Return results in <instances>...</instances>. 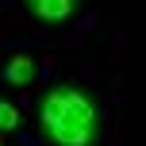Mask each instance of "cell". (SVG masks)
Here are the masks:
<instances>
[{
  "instance_id": "1",
  "label": "cell",
  "mask_w": 146,
  "mask_h": 146,
  "mask_svg": "<svg viewBox=\"0 0 146 146\" xmlns=\"http://www.w3.org/2000/svg\"><path fill=\"white\" fill-rule=\"evenodd\" d=\"M35 123L46 146H104L100 92L81 81H54L35 104Z\"/></svg>"
},
{
  "instance_id": "2",
  "label": "cell",
  "mask_w": 146,
  "mask_h": 146,
  "mask_svg": "<svg viewBox=\"0 0 146 146\" xmlns=\"http://www.w3.org/2000/svg\"><path fill=\"white\" fill-rule=\"evenodd\" d=\"M23 8L42 27H62V23H69L81 12V0H23Z\"/></svg>"
},
{
  "instance_id": "3",
  "label": "cell",
  "mask_w": 146,
  "mask_h": 146,
  "mask_svg": "<svg viewBox=\"0 0 146 146\" xmlns=\"http://www.w3.org/2000/svg\"><path fill=\"white\" fill-rule=\"evenodd\" d=\"M35 77H38V66H35V58H27V54H12V58L4 62V69H0V81H8L12 88L35 85Z\"/></svg>"
},
{
  "instance_id": "4",
  "label": "cell",
  "mask_w": 146,
  "mask_h": 146,
  "mask_svg": "<svg viewBox=\"0 0 146 146\" xmlns=\"http://www.w3.org/2000/svg\"><path fill=\"white\" fill-rule=\"evenodd\" d=\"M19 123H23L19 108H15L12 100H4V96H0V135H12V131H19Z\"/></svg>"
},
{
  "instance_id": "5",
  "label": "cell",
  "mask_w": 146,
  "mask_h": 146,
  "mask_svg": "<svg viewBox=\"0 0 146 146\" xmlns=\"http://www.w3.org/2000/svg\"><path fill=\"white\" fill-rule=\"evenodd\" d=\"M0 146H4V142H0Z\"/></svg>"
}]
</instances>
